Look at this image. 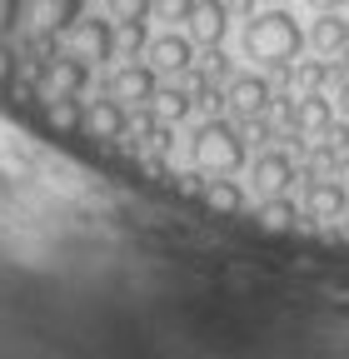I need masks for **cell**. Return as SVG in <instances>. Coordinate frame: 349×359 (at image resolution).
Returning <instances> with one entry per match:
<instances>
[{"mask_svg": "<svg viewBox=\"0 0 349 359\" xmlns=\"http://www.w3.org/2000/svg\"><path fill=\"white\" fill-rule=\"evenodd\" d=\"M145 50H150V65L165 70V75H185V70H195V40H190V35H155Z\"/></svg>", "mask_w": 349, "mask_h": 359, "instance_id": "cell-8", "label": "cell"}, {"mask_svg": "<svg viewBox=\"0 0 349 359\" xmlns=\"http://www.w3.org/2000/svg\"><path fill=\"white\" fill-rule=\"evenodd\" d=\"M315 11H334V6H349V0H310Z\"/></svg>", "mask_w": 349, "mask_h": 359, "instance_id": "cell-27", "label": "cell"}, {"mask_svg": "<svg viewBox=\"0 0 349 359\" xmlns=\"http://www.w3.org/2000/svg\"><path fill=\"white\" fill-rule=\"evenodd\" d=\"M46 120H50L55 130H80V125H85V110H80L75 95H60V100H46Z\"/></svg>", "mask_w": 349, "mask_h": 359, "instance_id": "cell-16", "label": "cell"}, {"mask_svg": "<svg viewBox=\"0 0 349 359\" xmlns=\"http://www.w3.org/2000/svg\"><path fill=\"white\" fill-rule=\"evenodd\" d=\"M289 120H294V130H299V135H324L334 115H329V100L310 90L304 100H294V115H289Z\"/></svg>", "mask_w": 349, "mask_h": 359, "instance_id": "cell-15", "label": "cell"}, {"mask_svg": "<svg viewBox=\"0 0 349 359\" xmlns=\"http://www.w3.org/2000/svg\"><path fill=\"white\" fill-rule=\"evenodd\" d=\"M80 15H85V0H30V6H25V20H30V30L40 40L65 35Z\"/></svg>", "mask_w": 349, "mask_h": 359, "instance_id": "cell-5", "label": "cell"}, {"mask_svg": "<svg viewBox=\"0 0 349 359\" xmlns=\"http://www.w3.org/2000/svg\"><path fill=\"white\" fill-rule=\"evenodd\" d=\"M270 6H285V0H270Z\"/></svg>", "mask_w": 349, "mask_h": 359, "instance_id": "cell-29", "label": "cell"}, {"mask_svg": "<svg viewBox=\"0 0 349 359\" xmlns=\"http://www.w3.org/2000/svg\"><path fill=\"white\" fill-rule=\"evenodd\" d=\"M190 155L210 175H235L245 165V140H240V130L230 120H205L195 130V140H190Z\"/></svg>", "mask_w": 349, "mask_h": 359, "instance_id": "cell-2", "label": "cell"}, {"mask_svg": "<svg viewBox=\"0 0 349 359\" xmlns=\"http://www.w3.org/2000/svg\"><path fill=\"white\" fill-rule=\"evenodd\" d=\"M339 105H344V115H349V75H344V85H339Z\"/></svg>", "mask_w": 349, "mask_h": 359, "instance_id": "cell-28", "label": "cell"}, {"mask_svg": "<svg viewBox=\"0 0 349 359\" xmlns=\"http://www.w3.org/2000/svg\"><path fill=\"white\" fill-rule=\"evenodd\" d=\"M225 6H230V15H249V11H254V0H225Z\"/></svg>", "mask_w": 349, "mask_h": 359, "instance_id": "cell-26", "label": "cell"}, {"mask_svg": "<svg viewBox=\"0 0 349 359\" xmlns=\"http://www.w3.org/2000/svg\"><path fill=\"white\" fill-rule=\"evenodd\" d=\"M145 45H150L145 20H120V30H115V50H120V55H140Z\"/></svg>", "mask_w": 349, "mask_h": 359, "instance_id": "cell-18", "label": "cell"}, {"mask_svg": "<svg viewBox=\"0 0 349 359\" xmlns=\"http://www.w3.org/2000/svg\"><path fill=\"white\" fill-rule=\"evenodd\" d=\"M65 50L80 55L85 65H100L115 55V25L105 15H80L70 30H65Z\"/></svg>", "mask_w": 349, "mask_h": 359, "instance_id": "cell-3", "label": "cell"}, {"mask_svg": "<svg viewBox=\"0 0 349 359\" xmlns=\"http://www.w3.org/2000/svg\"><path fill=\"white\" fill-rule=\"evenodd\" d=\"M185 30H190V40L195 45H225V30H230V6L225 0H195V11H190V20H185Z\"/></svg>", "mask_w": 349, "mask_h": 359, "instance_id": "cell-7", "label": "cell"}, {"mask_svg": "<svg viewBox=\"0 0 349 359\" xmlns=\"http://www.w3.org/2000/svg\"><path fill=\"white\" fill-rule=\"evenodd\" d=\"M110 20H145L155 11V0H105Z\"/></svg>", "mask_w": 349, "mask_h": 359, "instance_id": "cell-20", "label": "cell"}, {"mask_svg": "<svg viewBox=\"0 0 349 359\" xmlns=\"http://www.w3.org/2000/svg\"><path fill=\"white\" fill-rule=\"evenodd\" d=\"M90 85V65H85L80 55H50L46 70H40V95L46 100H60V95H80V90Z\"/></svg>", "mask_w": 349, "mask_h": 359, "instance_id": "cell-4", "label": "cell"}, {"mask_svg": "<svg viewBox=\"0 0 349 359\" xmlns=\"http://www.w3.org/2000/svg\"><path fill=\"white\" fill-rule=\"evenodd\" d=\"M344 205H349V195H344V185H334V180H315L310 195H304V210L315 219H339Z\"/></svg>", "mask_w": 349, "mask_h": 359, "instance_id": "cell-14", "label": "cell"}, {"mask_svg": "<svg viewBox=\"0 0 349 359\" xmlns=\"http://www.w3.org/2000/svg\"><path fill=\"white\" fill-rule=\"evenodd\" d=\"M190 110H195V95H190L185 85H160L155 95H150V115H155V125H180Z\"/></svg>", "mask_w": 349, "mask_h": 359, "instance_id": "cell-11", "label": "cell"}, {"mask_svg": "<svg viewBox=\"0 0 349 359\" xmlns=\"http://www.w3.org/2000/svg\"><path fill=\"white\" fill-rule=\"evenodd\" d=\"M289 180H294V160H289V155L265 150V155L254 160V185L265 190V195H280V190L289 185Z\"/></svg>", "mask_w": 349, "mask_h": 359, "instance_id": "cell-12", "label": "cell"}, {"mask_svg": "<svg viewBox=\"0 0 349 359\" xmlns=\"http://www.w3.org/2000/svg\"><path fill=\"white\" fill-rule=\"evenodd\" d=\"M324 75H329L324 65H299V70H294V85H299V90H320Z\"/></svg>", "mask_w": 349, "mask_h": 359, "instance_id": "cell-24", "label": "cell"}, {"mask_svg": "<svg viewBox=\"0 0 349 359\" xmlns=\"http://www.w3.org/2000/svg\"><path fill=\"white\" fill-rule=\"evenodd\" d=\"M11 75H15V50L0 45V80H11Z\"/></svg>", "mask_w": 349, "mask_h": 359, "instance_id": "cell-25", "label": "cell"}, {"mask_svg": "<svg viewBox=\"0 0 349 359\" xmlns=\"http://www.w3.org/2000/svg\"><path fill=\"white\" fill-rule=\"evenodd\" d=\"M125 125H130L125 105H120L115 95H105V100H90V105H85V125H80V130L90 135V140H120Z\"/></svg>", "mask_w": 349, "mask_h": 359, "instance_id": "cell-10", "label": "cell"}, {"mask_svg": "<svg viewBox=\"0 0 349 359\" xmlns=\"http://www.w3.org/2000/svg\"><path fill=\"white\" fill-rule=\"evenodd\" d=\"M205 200H210L214 210H225V215L245 210V195H240V185H235V180H210V185H205Z\"/></svg>", "mask_w": 349, "mask_h": 359, "instance_id": "cell-17", "label": "cell"}, {"mask_svg": "<svg viewBox=\"0 0 349 359\" xmlns=\"http://www.w3.org/2000/svg\"><path fill=\"white\" fill-rule=\"evenodd\" d=\"M235 70H230V55L220 50V45H210V55H205V65H200V85L205 80H230Z\"/></svg>", "mask_w": 349, "mask_h": 359, "instance_id": "cell-21", "label": "cell"}, {"mask_svg": "<svg viewBox=\"0 0 349 359\" xmlns=\"http://www.w3.org/2000/svg\"><path fill=\"white\" fill-rule=\"evenodd\" d=\"M310 45H315L320 55H339V50H349V20L334 15V11H324V15L310 25Z\"/></svg>", "mask_w": 349, "mask_h": 359, "instance_id": "cell-13", "label": "cell"}, {"mask_svg": "<svg viewBox=\"0 0 349 359\" xmlns=\"http://www.w3.org/2000/svg\"><path fill=\"white\" fill-rule=\"evenodd\" d=\"M155 11H160V20H190L195 0H155Z\"/></svg>", "mask_w": 349, "mask_h": 359, "instance_id": "cell-22", "label": "cell"}, {"mask_svg": "<svg viewBox=\"0 0 349 359\" xmlns=\"http://www.w3.org/2000/svg\"><path fill=\"white\" fill-rule=\"evenodd\" d=\"M225 100H230V110L235 115H265L270 110V80L265 75H230V90H225Z\"/></svg>", "mask_w": 349, "mask_h": 359, "instance_id": "cell-9", "label": "cell"}, {"mask_svg": "<svg viewBox=\"0 0 349 359\" xmlns=\"http://www.w3.org/2000/svg\"><path fill=\"white\" fill-rule=\"evenodd\" d=\"M294 215H299V210H294L289 200H280V195H270L265 205H259V219H265L270 230H285V224H294Z\"/></svg>", "mask_w": 349, "mask_h": 359, "instance_id": "cell-19", "label": "cell"}, {"mask_svg": "<svg viewBox=\"0 0 349 359\" xmlns=\"http://www.w3.org/2000/svg\"><path fill=\"white\" fill-rule=\"evenodd\" d=\"M25 15V0H0V35H11Z\"/></svg>", "mask_w": 349, "mask_h": 359, "instance_id": "cell-23", "label": "cell"}, {"mask_svg": "<svg viewBox=\"0 0 349 359\" xmlns=\"http://www.w3.org/2000/svg\"><path fill=\"white\" fill-rule=\"evenodd\" d=\"M299 45H304V30H299V20L289 15V11H265V15H254L249 25H245V50H249V60H259V65H289L294 55H299Z\"/></svg>", "mask_w": 349, "mask_h": 359, "instance_id": "cell-1", "label": "cell"}, {"mask_svg": "<svg viewBox=\"0 0 349 359\" xmlns=\"http://www.w3.org/2000/svg\"><path fill=\"white\" fill-rule=\"evenodd\" d=\"M155 75H160L155 65H120V70L110 75V85H105V95H115L125 110H130V105H150V95L160 90Z\"/></svg>", "mask_w": 349, "mask_h": 359, "instance_id": "cell-6", "label": "cell"}]
</instances>
